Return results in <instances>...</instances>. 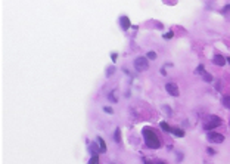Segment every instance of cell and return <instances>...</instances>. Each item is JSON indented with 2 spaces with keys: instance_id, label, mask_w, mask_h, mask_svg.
Here are the masks:
<instances>
[{
  "instance_id": "cell-1",
  "label": "cell",
  "mask_w": 230,
  "mask_h": 164,
  "mask_svg": "<svg viewBox=\"0 0 230 164\" xmlns=\"http://www.w3.org/2000/svg\"><path fill=\"white\" fill-rule=\"evenodd\" d=\"M143 137H144V142H146V146L148 148H152V149H156L161 146V141L159 137L156 136V133L152 130L149 127H144L143 129Z\"/></svg>"
},
{
  "instance_id": "cell-2",
  "label": "cell",
  "mask_w": 230,
  "mask_h": 164,
  "mask_svg": "<svg viewBox=\"0 0 230 164\" xmlns=\"http://www.w3.org/2000/svg\"><path fill=\"white\" fill-rule=\"evenodd\" d=\"M134 68L137 71H146L148 68H149V62H148V59L144 58V56H139V58H136L134 59Z\"/></svg>"
},
{
  "instance_id": "cell-3",
  "label": "cell",
  "mask_w": 230,
  "mask_h": 164,
  "mask_svg": "<svg viewBox=\"0 0 230 164\" xmlns=\"http://www.w3.org/2000/svg\"><path fill=\"white\" fill-rule=\"evenodd\" d=\"M221 124V120L217 117V115H211L209 118H208V123H205V130H212V129H215V127H218Z\"/></svg>"
},
{
  "instance_id": "cell-4",
  "label": "cell",
  "mask_w": 230,
  "mask_h": 164,
  "mask_svg": "<svg viewBox=\"0 0 230 164\" xmlns=\"http://www.w3.org/2000/svg\"><path fill=\"white\" fill-rule=\"evenodd\" d=\"M207 137H208V141H209V142H215V143H221V142H224V136H223V135H220V133H215V132H208Z\"/></svg>"
},
{
  "instance_id": "cell-5",
  "label": "cell",
  "mask_w": 230,
  "mask_h": 164,
  "mask_svg": "<svg viewBox=\"0 0 230 164\" xmlns=\"http://www.w3.org/2000/svg\"><path fill=\"white\" fill-rule=\"evenodd\" d=\"M165 90L171 95V96H178V95H180V90H178L176 83H167L165 84Z\"/></svg>"
},
{
  "instance_id": "cell-6",
  "label": "cell",
  "mask_w": 230,
  "mask_h": 164,
  "mask_svg": "<svg viewBox=\"0 0 230 164\" xmlns=\"http://www.w3.org/2000/svg\"><path fill=\"white\" fill-rule=\"evenodd\" d=\"M212 62H214L215 65H218V67H224V64L227 62V59L224 56H221V55H215L214 58H212Z\"/></svg>"
},
{
  "instance_id": "cell-7",
  "label": "cell",
  "mask_w": 230,
  "mask_h": 164,
  "mask_svg": "<svg viewBox=\"0 0 230 164\" xmlns=\"http://www.w3.org/2000/svg\"><path fill=\"white\" fill-rule=\"evenodd\" d=\"M120 24H121V28L123 30H129L130 25H131L129 16H121V18H120Z\"/></svg>"
},
{
  "instance_id": "cell-8",
  "label": "cell",
  "mask_w": 230,
  "mask_h": 164,
  "mask_svg": "<svg viewBox=\"0 0 230 164\" xmlns=\"http://www.w3.org/2000/svg\"><path fill=\"white\" fill-rule=\"evenodd\" d=\"M96 142H97V145H99V151H100V152H105V151H106V143H105V141L102 139L100 136H97V137H96Z\"/></svg>"
},
{
  "instance_id": "cell-9",
  "label": "cell",
  "mask_w": 230,
  "mask_h": 164,
  "mask_svg": "<svg viewBox=\"0 0 230 164\" xmlns=\"http://www.w3.org/2000/svg\"><path fill=\"white\" fill-rule=\"evenodd\" d=\"M171 132H173V135H174V136H177V137H183V136H184V132L182 130V129L173 127V129H171Z\"/></svg>"
},
{
  "instance_id": "cell-10",
  "label": "cell",
  "mask_w": 230,
  "mask_h": 164,
  "mask_svg": "<svg viewBox=\"0 0 230 164\" xmlns=\"http://www.w3.org/2000/svg\"><path fill=\"white\" fill-rule=\"evenodd\" d=\"M159 126H161V129H162L164 132H167V133H168V132H171V129H173V127H170V124H168V123H165V121H161V123H159Z\"/></svg>"
},
{
  "instance_id": "cell-11",
  "label": "cell",
  "mask_w": 230,
  "mask_h": 164,
  "mask_svg": "<svg viewBox=\"0 0 230 164\" xmlns=\"http://www.w3.org/2000/svg\"><path fill=\"white\" fill-rule=\"evenodd\" d=\"M114 139H115V142H117V143H120V142H121V132H120V129H117V130H115Z\"/></svg>"
},
{
  "instance_id": "cell-12",
  "label": "cell",
  "mask_w": 230,
  "mask_h": 164,
  "mask_svg": "<svg viewBox=\"0 0 230 164\" xmlns=\"http://www.w3.org/2000/svg\"><path fill=\"white\" fill-rule=\"evenodd\" d=\"M221 102H223V105H224L226 108H229V109H230V96H224Z\"/></svg>"
},
{
  "instance_id": "cell-13",
  "label": "cell",
  "mask_w": 230,
  "mask_h": 164,
  "mask_svg": "<svg viewBox=\"0 0 230 164\" xmlns=\"http://www.w3.org/2000/svg\"><path fill=\"white\" fill-rule=\"evenodd\" d=\"M202 77H203V80L208 81V83H209V81H212V75H211L209 73H203V74H202Z\"/></svg>"
},
{
  "instance_id": "cell-14",
  "label": "cell",
  "mask_w": 230,
  "mask_h": 164,
  "mask_svg": "<svg viewBox=\"0 0 230 164\" xmlns=\"http://www.w3.org/2000/svg\"><path fill=\"white\" fill-rule=\"evenodd\" d=\"M89 164H99V157H97V155H91Z\"/></svg>"
},
{
  "instance_id": "cell-15",
  "label": "cell",
  "mask_w": 230,
  "mask_h": 164,
  "mask_svg": "<svg viewBox=\"0 0 230 164\" xmlns=\"http://www.w3.org/2000/svg\"><path fill=\"white\" fill-rule=\"evenodd\" d=\"M146 58H149V59H156V53H155V52H148Z\"/></svg>"
},
{
  "instance_id": "cell-16",
  "label": "cell",
  "mask_w": 230,
  "mask_h": 164,
  "mask_svg": "<svg viewBox=\"0 0 230 164\" xmlns=\"http://www.w3.org/2000/svg\"><path fill=\"white\" fill-rule=\"evenodd\" d=\"M203 70H205V67H203V65H199V67L196 68V73H198V74H203V73H205Z\"/></svg>"
},
{
  "instance_id": "cell-17",
  "label": "cell",
  "mask_w": 230,
  "mask_h": 164,
  "mask_svg": "<svg viewBox=\"0 0 230 164\" xmlns=\"http://www.w3.org/2000/svg\"><path fill=\"white\" fill-rule=\"evenodd\" d=\"M103 111H105V113H108V114H112L114 113L112 108H109V107H103Z\"/></svg>"
},
{
  "instance_id": "cell-18",
  "label": "cell",
  "mask_w": 230,
  "mask_h": 164,
  "mask_svg": "<svg viewBox=\"0 0 230 164\" xmlns=\"http://www.w3.org/2000/svg\"><path fill=\"white\" fill-rule=\"evenodd\" d=\"M171 37H173V31H168V33L165 34V36H164V39H167V40H168V39H171Z\"/></svg>"
},
{
  "instance_id": "cell-19",
  "label": "cell",
  "mask_w": 230,
  "mask_h": 164,
  "mask_svg": "<svg viewBox=\"0 0 230 164\" xmlns=\"http://www.w3.org/2000/svg\"><path fill=\"white\" fill-rule=\"evenodd\" d=\"M109 99L112 101V102H117V98L114 96V92H111V93H109Z\"/></svg>"
},
{
  "instance_id": "cell-20",
  "label": "cell",
  "mask_w": 230,
  "mask_h": 164,
  "mask_svg": "<svg viewBox=\"0 0 230 164\" xmlns=\"http://www.w3.org/2000/svg\"><path fill=\"white\" fill-rule=\"evenodd\" d=\"M112 73H114V68H112V67H109V68H108V75H111Z\"/></svg>"
},
{
  "instance_id": "cell-21",
  "label": "cell",
  "mask_w": 230,
  "mask_h": 164,
  "mask_svg": "<svg viewBox=\"0 0 230 164\" xmlns=\"http://www.w3.org/2000/svg\"><path fill=\"white\" fill-rule=\"evenodd\" d=\"M207 151H208V154H209V155H214V154H215V151H214V149H211V148H208Z\"/></svg>"
},
{
  "instance_id": "cell-22",
  "label": "cell",
  "mask_w": 230,
  "mask_h": 164,
  "mask_svg": "<svg viewBox=\"0 0 230 164\" xmlns=\"http://www.w3.org/2000/svg\"><path fill=\"white\" fill-rule=\"evenodd\" d=\"M230 11V5H227L226 7H223V12H229Z\"/></svg>"
},
{
  "instance_id": "cell-23",
  "label": "cell",
  "mask_w": 230,
  "mask_h": 164,
  "mask_svg": "<svg viewBox=\"0 0 230 164\" xmlns=\"http://www.w3.org/2000/svg\"><path fill=\"white\" fill-rule=\"evenodd\" d=\"M111 56H112V61H117V53H112Z\"/></svg>"
},
{
  "instance_id": "cell-24",
  "label": "cell",
  "mask_w": 230,
  "mask_h": 164,
  "mask_svg": "<svg viewBox=\"0 0 230 164\" xmlns=\"http://www.w3.org/2000/svg\"><path fill=\"white\" fill-rule=\"evenodd\" d=\"M161 74H162V75H165V74H167V71H165V68H162V70H161Z\"/></svg>"
},
{
  "instance_id": "cell-25",
  "label": "cell",
  "mask_w": 230,
  "mask_h": 164,
  "mask_svg": "<svg viewBox=\"0 0 230 164\" xmlns=\"http://www.w3.org/2000/svg\"><path fill=\"white\" fill-rule=\"evenodd\" d=\"M226 59H227V62H229V64H230V58H226Z\"/></svg>"
},
{
  "instance_id": "cell-26",
  "label": "cell",
  "mask_w": 230,
  "mask_h": 164,
  "mask_svg": "<svg viewBox=\"0 0 230 164\" xmlns=\"http://www.w3.org/2000/svg\"><path fill=\"white\" fill-rule=\"evenodd\" d=\"M158 164H165V163H158Z\"/></svg>"
}]
</instances>
